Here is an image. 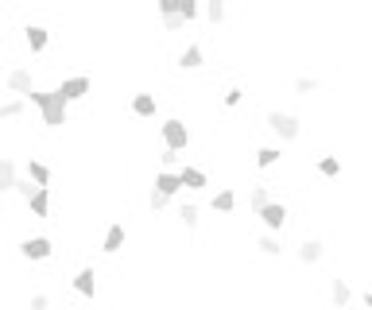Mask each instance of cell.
<instances>
[{"instance_id": "30", "label": "cell", "mask_w": 372, "mask_h": 310, "mask_svg": "<svg viewBox=\"0 0 372 310\" xmlns=\"http://www.w3.org/2000/svg\"><path fill=\"white\" fill-rule=\"evenodd\" d=\"M241 101H245V86H229L225 93H221V105L225 109H236Z\"/></svg>"}, {"instance_id": "14", "label": "cell", "mask_w": 372, "mask_h": 310, "mask_svg": "<svg viewBox=\"0 0 372 310\" xmlns=\"http://www.w3.org/2000/svg\"><path fill=\"white\" fill-rule=\"evenodd\" d=\"M24 174H28L31 183L39 186V190H50V179H55V171L43 163L39 155H28V159H24Z\"/></svg>"}, {"instance_id": "25", "label": "cell", "mask_w": 372, "mask_h": 310, "mask_svg": "<svg viewBox=\"0 0 372 310\" xmlns=\"http://www.w3.org/2000/svg\"><path fill=\"white\" fill-rule=\"evenodd\" d=\"M178 225H183L186 232H194L198 225H202V206H198V202H183V206H178Z\"/></svg>"}, {"instance_id": "31", "label": "cell", "mask_w": 372, "mask_h": 310, "mask_svg": "<svg viewBox=\"0 0 372 310\" xmlns=\"http://www.w3.org/2000/svg\"><path fill=\"white\" fill-rule=\"evenodd\" d=\"M50 307H55V302H50L47 291H35V295L28 299V310H50Z\"/></svg>"}, {"instance_id": "21", "label": "cell", "mask_w": 372, "mask_h": 310, "mask_svg": "<svg viewBox=\"0 0 372 310\" xmlns=\"http://www.w3.org/2000/svg\"><path fill=\"white\" fill-rule=\"evenodd\" d=\"M206 66V47L202 43H186L178 51V70H202Z\"/></svg>"}, {"instance_id": "11", "label": "cell", "mask_w": 372, "mask_h": 310, "mask_svg": "<svg viewBox=\"0 0 372 310\" xmlns=\"http://www.w3.org/2000/svg\"><path fill=\"white\" fill-rule=\"evenodd\" d=\"M156 12H159V24H163L167 35H175V31L186 28V16L178 12V0H156Z\"/></svg>"}, {"instance_id": "20", "label": "cell", "mask_w": 372, "mask_h": 310, "mask_svg": "<svg viewBox=\"0 0 372 310\" xmlns=\"http://www.w3.org/2000/svg\"><path fill=\"white\" fill-rule=\"evenodd\" d=\"M272 202H275V198H272V186H268V183H256L252 190H248V202L245 206H248V213H252V217H260V213H264Z\"/></svg>"}, {"instance_id": "5", "label": "cell", "mask_w": 372, "mask_h": 310, "mask_svg": "<svg viewBox=\"0 0 372 310\" xmlns=\"http://www.w3.org/2000/svg\"><path fill=\"white\" fill-rule=\"evenodd\" d=\"M55 93H62L66 105H78V101H86V97L93 93V78L89 74H70V78H62L59 86H55Z\"/></svg>"}, {"instance_id": "23", "label": "cell", "mask_w": 372, "mask_h": 310, "mask_svg": "<svg viewBox=\"0 0 372 310\" xmlns=\"http://www.w3.org/2000/svg\"><path fill=\"white\" fill-rule=\"evenodd\" d=\"M314 171H318V179H342L345 163H342V155H318V159H314Z\"/></svg>"}, {"instance_id": "32", "label": "cell", "mask_w": 372, "mask_h": 310, "mask_svg": "<svg viewBox=\"0 0 372 310\" xmlns=\"http://www.w3.org/2000/svg\"><path fill=\"white\" fill-rule=\"evenodd\" d=\"M167 206H171V198H163V194H156V190H147V210H151V213H163Z\"/></svg>"}, {"instance_id": "4", "label": "cell", "mask_w": 372, "mask_h": 310, "mask_svg": "<svg viewBox=\"0 0 372 310\" xmlns=\"http://www.w3.org/2000/svg\"><path fill=\"white\" fill-rule=\"evenodd\" d=\"M4 89H8L12 97H24L28 101L31 93H35V74H31V66H8L4 70Z\"/></svg>"}, {"instance_id": "22", "label": "cell", "mask_w": 372, "mask_h": 310, "mask_svg": "<svg viewBox=\"0 0 372 310\" xmlns=\"http://www.w3.org/2000/svg\"><path fill=\"white\" fill-rule=\"evenodd\" d=\"M252 163L260 167V171H272V167L283 163V147H279V144H264V147H256Z\"/></svg>"}, {"instance_id": "16", "label": "cell", "mask_w": 372, "mask_h": 310, "mask_svg": "<svg viewBox=\"0 0 372 310\" xmlns=\"http://www.w3.org/2000/svg\"><path fill=\"white\" fill-rule=\"evenodd\" d=\"M24 43H28L31 55H43V51L50 47V28L47 24H28V28H24Z\"/></svg>"}, {"instance_id": "18", "label": "cell", "mask_w": 372, "mask_h": 310, "mask_svg": "<svg viewBox=\"0 0 372 310\" xmlns=\"http://www.w3.org/2000/svg\"><path fill=\"white\" fill-rule=\"evenodd\" d=\"M256 252H260V256H264V260H283V237H279V232H260V237H256Z\"/></svg>"}, {"instance_id": "26", "label": "cell", "mask_w": 372, "mask_h": 310, "mask_svg": "<svg viewBox=\"0 0 372 310\" xmlns=\"http://www.w3.org/2000/svg\"><path fill=\"white\" fill-rule=\"evenodd\" d=\"M210 210H214V213H233L236 210V190H233V186H221V190L210 198Z\"/></svg>"}, {"instance_id": "28", "label": "cell", "mask_w": 372, "mask_h": 310, "mask_svg": "<svg viewBox=\"0 0 372 310\" xmlns=\"http://www.w3.org/2000/svg\"><path fill=\"white\" fill-rule=\"evenodd\" d=\"M24 109H28V101H24V97H8V101L0 105V120H20Z\"/></svg>"}, {"instance_id": "33", "label": "cell", "mask_w": 372, "mask_h": 310, "mask_svg": "<svg viewBox=\"0 0 372 310\" xmlns=\"http://www.w3.org/2000/svg\"><path fill=\"white\" fill-rule=\"evenodd\" d=\"M361 302H364V310H372V287H369V291H364V295H361Z\"/></svg>"}, {"instance_id": "17", "label": "cell", "mask_w": 372, "mask_h": 310, "mask_svg": "<svg viewBox=\"0 0 372 310\" xmlns=\"http://www.w3.org/2000/svg\"><path fill=\"white\" fill-rule=\"evenodd\" d=\"M178 179H183V186L186 190H206L210 186V174H206V167H198V163H183L178 167Z\"/></svg>"}, {"instance_id": "27", "label": "cell", "mask_w": 372, "mask_h": 310, "mask_svg": "<svg viewBox=\"0 0 372 310\" xmlns=\"http://www.w3.org/2000/svg\"><path fill=\"white\" fill-rule=\"evenodd\" d=\"M318 89H322V82H318L314 74H299V78L291 82V93H295V97H314Z\"/></svg>"}, {"instance_id": "19", "label": "cell", "mask_w": 372, "mask_h": 310, "mask_svg": "<svg viewBox=\"0 0 372 310\" xmlns=\"http://www.w3.org/2000/svg\"><path fill=\"white\" fill-rule=\"evenodd\" d=\"M20 186V167L12 155H0V194H16Z\"/></svg>"}, {"instance_id": "29", "label": "cell", "mask_w": 372, "mask_h": 310, "mask_svg": "<svg viewBox=\"0 0 372 310\" xmlns=\"http://www.w3.org/2000/svg\"><path fill=\"white\" fill-rule=\"evenodd\" d=\"M206 19L214 24V28H221V24L229 19V4H225V0H210V4H206Z\"/></svg>"}, {"instance_id": "3", "label": "cell", "mask_w": 372, "mask_h": 310, "mask_svg": "<svg viewBox=\"0 0 372 310\" xmlns=\"http://www.w3.org/2000/svg\"><path fill=\"white\" fill-rule=\"evenodd\" d=\"M159 140H163L167 152H186V147L194 144V128L186 125L183 116H163V125H159Z\"/></svg>"}, {"instance_id": "12", "label": "cell", "mask_w": 372, "mask_h": 310, "mask_svg": "<svg viewBox=\"0 0 372 310\" xmlns=\"http://www.w3.org/2000/svg\"><path fill=\"white\" fill-rule=\"evenodd\" d=\"M322 256H326V241H322V237H303V241H299V248H295V260L303 264V268L322 264Z\"/></svg>"}, {"instance_id": "6", "label": "cell", "mask_w": 372, "mask_h": 310, "mask_svg": "<svg viewBox=\"0 0 372 310\" xmlns=\"http://www.w3.org/2000/svg\"><path fill=\"white\" fill-rule=\"evenodd\" d=\"M20 256L28 264H47L55 256V241H50L47 232H35V237H24L20 241Z\"/></svg>"}, {"instance_id": "7", "label": "cell", "mask_w": 372, "mask_h": 310, "mask_svg": "<svg viewBox=\"0 0 372 310\" xmlns=\"http://www.w3.org/2000/svg\"><path fill=\"white\" fill-rule=\"evenodd\" d=\"M70 287H74V295H78V299L93 302V299H97V291H101V283H97V268H93V264H82V268L74 271Z\"/></svg>"}, {"instance_id": "2", "label": "cell", "mask_w": 372, "mask_h": 310, "mask_svg": "<svg viewBox=\"0 0 372 310\" xmlns=\"http://www.w3.org/2000/svg\"><path fill=\"white\" fill-rule=\"evenodd\" d=\"M264 128L279 140V144H295V140H303V120L287 109H268L264 113Z\"/></svg>"}, {"instance_id": "9", "label": "cell", "mask_w": 372, "mask_h": 310, "mask_svg": "<svg viewBox=\"0 0 372 310\" xmlns=\"http://www.w3.org/2000/svg\"><path fill=\"white\" fill-rule=\"evenodd\" d=\"M287 221H291V206L279 202V198H275V202L260 213V225H264V232H279V237H283Z\"/></svg>"}, {"instance_id": "1", "label": "cell", "mask_w": 372, "mask_h": 310, "mask_svg": "<svg viewBox=\"0 0 372 310\" xmlns=\"http://www.w3.org/2000/svg\"><path fill=\"white\" fill-rule=\"evenodd\" d=\"M28 105L39 109L43 128H50V132H59L62 125H70V105L62 101V93H55V89H35V93L28 97Z\"/></svg>"}, {"instance_id": "10", "label": "cell", "mask_w": 372, "mask_h": 310, "mask_svg": "<svg viewBox=\"0 0 372 310\" xmlns=\"http://www.w3.org/2000/svg\"><path fill=\"white\" fill-rule=\"evenodd\" d=\"M128 244V225L124 221H109V229L101 232V252L105 256H120Z\"/></svg>"}, {"instance_id": "8", "label": "cell", "mask_w": 372, "mask_h": 310, "mask_svg": "<svg viewBox=\"0 0 372 310\" xmlns=\"http://www.w3.org/2000/svg\"><path fill=\"white\" fill-rule=\"evenodd\" d=\"M128 113L136 116V120H156V116H159V93H151V89H136V93L128 97Z\"/></svg>"}, {"instance_id": "15", "label": "cell", "mask_w": 372, "mask_h": 310, "mask_svg": "<svg viewBox=\"0 0 372 310\" xmlns=\"http://www.w3.org/2000/svg\"><path fill=\"white\" fill-rule=\"evenodd\" d=\"M326 299H330L333 310H345V307H349V299H353L349 280H342V275H330V283H326Z\"/></svg>"}, {"instance_id": "24", "label": "cell", "mask_w": 372, "mask_h": 310, "mask_svg": "<svg viewBox=\"0 0 372 310\" xmlns=\"http://www.w3.org/2000/svg\"><path fill=\"white\" fill-rule=\"evenodd\" d=\"M24 210H28L35 221H50V190H35V194H31V202L24 206Z\"/></svg>"}, {"instance_id": "13", "label": "cell", "mask_w": 372, "mask_h": 310, "mask_svg": "<svg viewBox=\"0 0 372 310\" xmlns=\"http://www.w3.org/2000/svg\"><path fill=\"white\" fill-rule=\"evenodd\" d=\"M151 190L163 194V198H178L186 186H183V179H178V171H167V167H159V171L151 174Z\"/></svg>"}]
</instances>
